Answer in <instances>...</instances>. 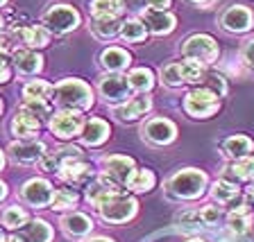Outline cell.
Wrapping results in <instances>:
<instances>
[{
  "instance_id": "1",
  "label": "cell",
  "mask_w": 254,
  "mask_h": 242,
  "mask_svg": "<svg viewBox=\"0 0 254 242\" xmlns=\"http://www.w3.org/2000/svg\"><path fill=\"white\" fill-rule=\"evenodd\" d=\"M55 102L64 111H86L93 104V93L91 86L84 84L82 79H64L55 86Z\"/></svg>"
},
{
  "instance_id": "2",
  "label": "cell",
  "mask_w": 254,
  "mask_h": 242,
  "mask_svg": "<svg viewBox=\"0 0 254 242\" xmlns=\"http://www.w3.org/2000/svg\"><path fill=\"white\" fill-rule=\"evenodd\" d=\"M206 188V174L195 168H186L175 172L168 181H166V190L173 199H197L204 195Z\"/></svg>"
},
{
  "instance_id": "3",
  "label": "cell",
  "mask_w": 254,
  "mask_h": 242,
  "mask_svg": "<svg viewBox=\"0 0 254 242\" xmlns=\"http://www.w3.org/2000/svg\"><path fill=\"white\" fill-rule=\"evenodd\" d=\"M136 199L134 197H127L125 193H118V195H111L109 199H105L98 206V213L105 222L109 224H125L136 215Z\"/></svg>"
},
{
  "instance_id": "4",
  "label": "cell",
  "mask_w": 254,
  "mask_h": 242,
  "mask_svg": "<svg viewBox=\"0 0 254 242\" xmlns=\"http://www.w3.org/2000/svg\"><path fill=\"white\" fill-rule=\"evenodd\" d=\"M182 54L184 59H193V61H200L202 66H209L218 59V43L209 34H193L184 41Z\"/></svg>"
},
{
  "instance_id": "5",
  "label": "cell",
  "mask_w": 254,
  "mask_h": 242,
  "mask_svg": "<svg viewBox=\"0 0 254 242\" xmlns=\"http://www.w3.org/2000/svg\"><path fill=\"white\" fill-rule=\"evenodd\" d=\"M218 106H220L218 95L213 93L211 89H206V86H200V89L190 91V93L186 95V100H184V111L193 118L213 116V113L218 111Z\"/></svg>"
},
{
  "instance_id": "6",
  "label": "cell",
  "mask_w": 254,
  "mask_h": 242,
  "mask_svg": "<svg viewBox=\"0 0 254 242\" xmlns=\"http://www.w3.org/2000/svg\"><path fill=\"white\" fill-rule=\"evenodd\" d=\"M43 25L57 34H64L79 25V14L68 5H53L43 14Z\"/></svg>"
},
{
  "instance_id": "7",
  "label": "cell",
  "mask_w": 254,
  "mask_h": 242,
  "mask_svg": "<svg viewBox=\"0 0 254 242\" xmlns=\"http://www.w3.org/2000/svg\"><path fill=\"white\" fill-rule=\"evenodd\" d=\"M53 195H55V190L50 186V181H46V179H30L21 188V199L25 204H30L32 208H46V206H50L53 204Z\"/></svg>"
},
{
  "instance_id": "8",
  "label": "cell",
  "mask_w": 254,
  "mask_h": 242,
  "mask_svg": "<svg viewBox=\"0 0 254 242\" xmlns=\"http://www.w3.org/2000/svg\"><path fill=\"white\" fill-rule=\"evenodd\" d=\"M143 138L152 145H168L177 136V127L168 120V118H152L141 127Z\"/></svg>"
},
{
  "instance_id": "9",
  "label": "cell",
  "mask_w": 254,
  "mask_h": 242,
  "mask_svg": "<svg viewBox=\"0 0 254 242\" xmlns=\"http://www.w3.org/2000/svg\"><path fill=\"white\" fill-rule=\"evenodd\" d=\"M50 129L57 138H73L82 134V116L77 111H57L50 120Z\"/></svg>"
},
{
  "instance_id": "10",
  "label": "cell",
  "mask_w": 254,
  "mask_h": 242,
  "mask_svg": "<svg viewBox=\"0 0 254 242\" xmlns=\"http://www.w3.org/2000/svg\"><path fill=\"white\" fill-rule=\"evenodd\" d=\"M75 158H82V149L75 147V145H64V147H57L53 152H46L41 158H39V168L43 172H55V170H62L68 161H75Z\"/></svg>"
},
{
  "instance_id": "11",
  "label": "cell",
  "mask_w": 254,
  "mask_h": 242,
  "mask_svg": "<svg viewBox=\"0 0 254 242\" xmlns=\"http://www.w3.org/2000/svg\"><path fill=\"white\" fill-rule=\"evenodd\" d=\"M98 89H100L102 97H105L107 102H123V100H127V95H129V82H127V77H123L121 73H109V75H105V77H100Z\"/></svg>"
},
{
  "instance_id": "12",
  "label": "cell",
  "mask_w": 254,
  "mask_h": 242,
  "mask_svg": "<svg viewBox=\"0 0 254 242\" xmlns=\"http://www.w3.org/2000/svg\"><path fill=\"white\" fill-rule=\"evenodd\" d=\"M7 152L14 163H34L46 154V145L41 141H16L7 147Z\"/></svg>"
},
{
  "instance_id": "13",
  "label": "cell",
  "mask_w": 254,
  "mask_h": 242,
  "mask_svg": "<svg viewBox=\"0 0 254 242\" xmlns=\"http://www.w3.org/2000/svg\"><path fill=\"white\" fill-rule=\"evenodd\" d=\"M134 174V161L129 156H107L105 158V177H109L111 181L121 188H125L129 177Z\"/></svg>"
},
{
  "instance_id": "14",
  "label": "cell",
  "mask_w": 254,
  "mask_h": 242,
  "mask_svg": "<svg viewBox=\"0 0 254 242\" xmlns=\"http://www.w3.org/2000/svg\"><path fill=\"white\" fill-rule=\"evenodd\" d=\"M55 236L53 227L46 220H27V224H23L18 231H14L16 242H50Z\"/></svg>"
},
{
  "instance_id": "15",
  "label": "cell",
  "mask_w": 254,
  "mask_h": 242,
  "mask_svg": "<svg viewBox=\"0 0 254 242\" xmlns=\"http://www.w3.org/2000/svg\"><path fill=\"white\" fill-rule=\"evenodd\" d=\"M39 127H41V120H39L30 109L21 106V109L16 111L14 120H11V134H14L18 141H32V138L37 136Z\"/></svg>"
},
{
  "instance_id": "16",
  "label": "cell",
  "mask_w": 254,
  "mask_h": 242,
  "mask_svg": "<svg viewBox=\"0 0 254 242\" xmlns=\"http://www.w3.org/2000/svg\"><path fill=\"white\" fill-rule=\"evenodd\" d=\"M220 27L227 32H248L252 27V11L243 5H232L222 11Z\"/></svg>"
},
{
  "instance_id": "17",
  "label": "cell",
  "mask_w": 254,
  "mask_h": 242,
  "mask_svg": "<svg viewBox=\"0 0 254 242\" xmlns=\"http://www.w3.org/2000/svg\"><path fill=\"white\" fill-rule=\"evenodd\" d=\"M59 177L70 186H89L91 179H93V170L82 158H75V161H68L59 170Z\"/></svg>"
},
{
  "instance_id": "18",
  "label": "cell",
  "mask_w": 254,
  "mask_h": 242,
  "mask_svg": "<svg viewBox=\"0 0 254 242\" xmlns=\"http://www.w3.org/2000/svg\"><path fill=\"white\" fill-rule=\"evenodd\" d=\"M62 231L66 233L68 238H75V240H84L91 231H93V220L84 213H68V215L62 217Z\"/></svg>"
},
{
  "instance_id": "19",
  "label": "cell",
  "mask_w": 254,
  "mask_h": 242,
  "mask_svg": "<svg viewBox=\"0 0 254 242\" xmlns=\"http://www.w3.org/2000/svg\"><path fill=\"white\" fill-rule=\"evenodd\" d=\"M150 106H152V102H150L148 95H138V97H132L129 102H125V104L116 106L114 109V113H116L118 118H121L123 122H129V120H136V118L145 116L150 111Z\"/></svg>"
},
{
  "instance_id": "20",
  "label": "cell",
  "mask_w": 254,
  "mask_h": 242,
  "mask_svg": "<svg viewBox=\"0 0 254 242\" xmlns=\"http://www.w3.org/2000/svg\"><path fill=\"white\" fill-rule=\"evenodd\" d=\"M143 23H145V30H150L152 34H168L175 27V16L170 11L148 9L143 11Z\"/></svg>"
},
{
  "instance_id": "21",
  "label": "cell",
  "mask_w": 254,
  "mask_h": 242,
  "mask_svg": "<svg viewBox=\"0 0 254 242\" xmlns=\"http://www.w3.org/2000/svg\"><path fill=\"white\" fill-rule=\"evenodd\" d=\"M222 154L227 158H232V161H241V158H248L252 156V149H254V143L250 141L248 136H232L227 138V141L222 143Z\"/></svg>"
},
{
  "instance_id": "22",
  "label": "cell",
  "mask_w": 254,
  "mask_h": 242,
  "mask_svg": "<svg viewBox=\"0 0 254 242\" xmlns=\"http://www.w3.org/2000/svg\"><path fill=\"white\" fill-rule=\"evenodd\" d=\"M11 61H14L16 70H18L21 75H37L43 66V59L39 57L34 50H30V48L16 50L14 57H11Z\"/></svg>"
},
{
  "instance_id": "23",
  "label": "cell",
  "mask_w": 254,
  "mask_h": 242,
  "mask_svg": "<svg viewBox=\"0 0 254 242\" xmlns=\"http://www.w3.org/2000/svg\"><path fill=\"white\" fill-rule=\"evenodd\" d=\"M79 136H82L84 145H91V147L102 145V143L109 138V125H107L105 120H100V118H91V120L82 127V134H79Z\"/></svg>"
},
{
  "instance_id": "24",
  "label": "cell",
  "mask_w": 254,
  "mask_h": 242,
  "mask_svg": "<svg viewBox=\"0 0 254 242\" xmlns=\"http://www.w3.org/2000/svg\"><path fill=\"white\" fill-rule=\"evenodd\" d=\"M14 34L21 37V41L25 43L27 48H46L48 41H50V34H48L46 27L41 25H27V27H18L14 25Z\"/></svg>"
},
{
  "instance_id": "25",
  "label": "cell",
  "mask_w": 254,
  "mask_h": 242,
  "mask_svg": "<svg viewBox=\"0 0 254 242\" xmlns=\"http://www.w3.org/2000/svg\"><path fill=\"white\" fill-rule=\"evenodd\" d=\"M100 63L102 68H107L109 73H121V70H125L132 63V57L123 48H107L105 52L100 54Z\"/></svg>"
},
{
  "instance_id": "26",
  "label": "cell",
  "mask_w": 254,
  "mask_h": 242,
  "mask_svg": "<svg viewBox=\"0 0 254 242\" xmlns=\"http://www.w3.org/2000/svg\"><path fill=\"white\" fill-rule=\"evenodd\" d=\"M211 197L222 206H229L241 197V190H238V184L229 179H218L216 184L211 186Z\"/></svg>"
},
{
  "instance_id": "27",
  "label": "cell",
  "mask_w": 254,
  "mask_h": 242,
  "mask_svg": "<svg viewBox=\"0 0 254 242\" xmlns=\"http://www.w3.org/2000/svg\"><path fill=\"white\" fill-rule=\"evenodd\" d=\"M252 177H254V156H248V158H241V161H234L232 165H227L222 179H229L234 184H238V181L252 179Z\"/></svg>"
},
{
  "instance_id": "28",
  "label": "cell",
  "mask_w": 254,
  "mask_h": 242,
  "mask_svg": "<svg viewBox=\"0 0 254 242\" xmlns=\"http://www.w3.org/2000/svg\"><path fill=\"white\" fill-rule=\"evenodd\" d=\"M125 9L123 0H93L91 2V14L93 18H118Z\"/></svg>"
},
{
  "instance_id": "29",
  "label": "cell",
  "mask_w": 254,
  "mask_h": 242,
  "mask_svg": "<svg viewBox=\"0 0 254 242\" xmlns=\"http://www.w3.org/2000/svg\"><path fill=\"white\" fill-rule=\"evenodd\" d=\"M55 93V86H50L43 79H32L23 86V100H50Z\"/></svg>"
},
{
  "instance_id": "30",
  "label": "cell",
  "mask_w": 254,
  "mask_h": 242,
  "mask_svg": "<svg viewBox=\"0 0 254 242\" xmlns=\"http://www.w3.org/2000/svg\"><path fill=\"white\" fill-rule=\"evenodd\" d=\"M180 63V73L184 84H200L204 79V66L200 61H193V59H184V61H177Z\"/></svg>"
},
{
  "instance_id": "31",
  "label": "cell",
  "mask_w": 254,
  "mask_h": 242,
  "mask_svg": "<svg viewBox=\"0 0 254 242\" xmlns=\"http://www.w3.org/2000/svg\"><path fill=\"white\" fill-rule=\"evenodd\" d=\"M0 220H2V224L9 231H18L23 224H27L30 215H27L25 208H21V206H7L5 211H2V215H0Z\"/></svg>"
},
{
  "instance_id": "32",
  "label": "cell",
  "mask_w": 254,
  "mask_h": 242,
  "mask_svg": "<svg viewBox=\"0 0 254 242\" xmlns=\"http://www.w3.org/2000/svg\"><path fill=\"white\" fill-rule=\"evenodd\" d=\"M91 32H93L100 41H109V39H114L118 32H121V27H118L116 18H93Z\"/></svg>"
},
{
  "instance_id": "33",
  "label": "cell",
  "mask_w": 254,
  "mask_h": 242,
  "mask_svg": "<svg viewBox=\"0 0 254 242\" xmlns=\"http://www.w3.org/2000/svg\"><path fill=\"white\" fill-rule=\"evenodd\" d=\"M127 82H129V89L138 91V93H145L154 86V77H152V70L148 68H136L132 73L127 75Z\"/></svg>"
},
{
  "instance_id": "34",
  "label": "cell",
  "mask_w": 254,
  "mask_h": 242,
  "mask_svg": "<svg viewBox=\"0 0 254 242\" xmlns=\"http://www.w3.org/2000/svg\"><path fill=\"white\" fill-rule=\"evenodd\" d=\"M152 186H154V172L143 168V170H134V174L129 177L125 188L134 190V193H148Z\"/></svg>"
},
{
  "instance_id": "35",
  "label": "cell",
  "mask_w": 254,
  "mask_h": 242,
  "mask_svg": "<svg viewBox=\"0 0 254 242\" xmlns=\"http://www.w3.org/2000/svg\"><path fill=\"white\" fill-rule=\"evenodd\" d=\"M79 201V195L75 193V190L70 188H59L55 190V195H53V208L55 211H66V208H73V206H77Z\"/></svg>"
},
{
  "instance_id": "36",
  "label": "cell",
  "mask_w": 254,
  "mask_h": 242,
  "mask_svg": "<svg viewBox=\"0 0 254 242\" xmlns=\"http://www.w3.org/2000/svg\"><path fill=\"white\" fill-rule=\"evenodd\" d=\"M145 34H148V30H145V23L136 21V18L123 23V27H121V37L125 39V41H132V43L143 41V39H145Z\"/></svg>"
},
{
  "instance_id": "37",
  "label": "cell",
  "mask_w": 254,
  "mask_h": 242,
  "mask_svg": "<svg viewBox=\"0 0 254 242\" xmlns=\"http://www.w3.org/2000/svg\"><path fill=\"white\" fill-rule=\"evenodd\" d=\"M220 215L222 213L218 206H202V208L195 211V217H197V224H200V227H213V224H218Z\"/></svg>"
},
{
  "instance_id": "38",
  "label": "cell",
  "mask_w": 254,
  "mask_h": 242,
  "mask_svg": "<svg viewBox=\"0 0 254 242\" xmlns=\"http://www.w3.org/2000/svg\"><path fill=\"white\" fill-rule=\"evenodd\" d=\"M161 82L166 86H182L184 84V79H182V73H180V63L173 61L168 66L161 68Z\"/></svg>"
},
{
  "instance_id": "39",
  "label": "cell",
  "mask_w": 254,
  "mask_h": 242,
  "mask_svg": "<svg viewBox=\"0 0 254 242\" xmlns=\"http://www.w3.org/2000/svg\"><path fill=\"white\" fill-rule=\"evenodd\" d=\"M202 86H206V89H211L213 93L218 95V97H222V95L227 93V84H225V79L220 77V75H204V79H202Z\"/></svg>"
},
{
  "instance_id": "40",
  "label": "cell",
  "mask_w": 254,
  "mask_h": 242,
  "mask_svg": "<svg viewBox=\"0 0 254 242\" xmlns=\"http://www.w3.org/2000/svg\"><path fill=\"white\" fill-rule=\"evenodd\" d=\"M23 106L30 109L37 118H46V116H50V111H53V106H50V102L48 100H25L23 102Z\"/></svg>"
},
{
  "instance_id": "41",
  "label": "cell",
  "mask_w": 254,
  "mask_h": 242,
  "mask_svg": "<svg viewBox=\"0 0 254 242\" xmlns=\"http://www.w3.org/2000/svg\"><path fill=\"white\" fill-rule=\"evenodd\" d=\"M241 59L248 63L250 68H254V39L245 41V46L241 48Z\"/></svg>"
},
{
  "instance_id": "42",
  "label": "cell",
  "mask_w": 254,
  "mask_h": 242,
  "mask_svg": "<svg viewBox=\"0 0 254 242\" xmlns=\"http://www.w3.org/2000/svg\"><path fill=\"white\" fill-rule=\"evenodd\" d=\"M170 0H148V9L154 11H168Z\"/></svg>"
},
{
  "instance_id": "43",
  "label": "cell",
  "mask_w": 254,
  "mask_h": 242,
  "mask_svg": "<svg viewBox=\"0 0 254 242\" xmlns=\"http://www.w3.org/2000/svg\"><path fill=\"white\" fill-rule=\"evenodd\" d=\"M123 2H125L127 9H134V11H138L143 5H145V0H123Z\"/></svg>"
},
{
  "instance_id": "44",
  "label": "cell",
  "mask_w": 254,
  "mask_h": 242,
  "mask_svg": "<svg viewBox=\"0 0 254 242\" xmlns=\"http://www.w3.org/2000/svg\"><path fill=\"white\" fill-rule=\"evenodd\" d=\"M9 77H11L9 66H2V68H0V84H2V82H7Z\"/></svg>"
},
{
  "instance_id": "45",
  "label": "cell",
  "mask_w": 254,
  "mask_h": 242,
  "mask_svg": "<svg viewBox=\"0 0 254 242\" xmlns=\"http://www.w3.org/2000/svg\"><path fill=\"white\" fill-rule=\"evenodd\" d=\"M82 242H114L111 238H105V236H95V238H84Z\"/></svg>"
},
{
  "instance_id": "46",
  "label": "cell",
  "mask_w": 254,
  "mask_h": 242,
  "mask_svg": "<svg viewBox=\"0 0 254 242\" xmlns=\"http://www.w3.org/2000/svg\"><path fill=\"white\" fill-rule=\"evenodd\" d=\"M193 5H200V7H209L211 5V0H190Z\"/></svg>"
},
{
  "instance_id": "47",
  "label": "cell",
  "mask_w": 254,
  "mask_h": 242,
  "mask_svg": "<svg viewBox=\"0 0 254 242\" xmlns=\"http://www.w3.org/2000/svg\"><path fill=\"white\" fill-rule=\"evenodd\" d=\"M5 197H7V186L2 184V181H0V201L5 199Z\"/></svg>"
},
{
  "instance_id": "48",
  "label": "cell",
  "mask_w": 254,
  "mask_h": 242,
  "mask_svg": "<svg viewBox=\"0 0 254 242\" xmlns=\"http://www.w3.org/2000/svg\"><path fill=\"white\" fill-rule=\"evenodd\" d=\"M248 193H250V197H252V199H254V184L248 188Z\"/></svg>"
},
{
  "instance_id": "49",
  "label": "cell",
  "mask_w": 254,
  "mask_h": 242,
  "mask_svg": "<svg viewBox=\"0 0 254 242\" xmlns=\"http://www.w3.org/2000/svg\"><path fill=\"white\" fill-rule=\"evenodd\" d=\"M186 242H206V240H202V238H190V240H186Z\"/></svg>"
},
{
  "instance_id": "50",
  "label": "cell",
  "mask_w": 254,
  "mask_h": 242,
  "mask_svg": "<svg viewBox=\"0 0 254 242\" xmlns=\"http://www.w3.org/2000/svg\"><path fill=\"white\" fill-rule=\"evenodd\" d=\"M2 165H5V156H2V152H0V170H2Z\"/></svg>"
},
{
  "instance_id": "51",
  "label": "cell",
  "mask_w": 254,
  "mask_h": 242,
  "mask_svg": "<svg viewBox=\"0 0 254 242\" xmlns=\"http://www.w3.org/2000/svg\"><path fill=\"white\" fill-rule=\"evenodd\" d=\"M5 240H7V238H5V233L0 231V242H5Z\"/></svg>"
},
{
  "instance_id": "52",
  "label": "cell",
  "mask_w": 254,
  "mask_h": 242,
  "mask_svg": "<svg viewBox=\"0 0 254 242\" xmlns=\"http://www.w3.org/2000/svg\"><path fill=\"white\" fill-rule=\"evenodd\" d=\"M2 25H5V23H2V16H0V30H2Z\"/></svg>"
},
{
  "instance_id": "53",
  "label": "cell",
  "mask_w": 254,
  "mask_h": 242,
  "mask_svg": "<svg viewBox=\"0 0 254 242\" xmlns=\"http://www.w3.org/2000/svg\"><path fill=\"white\" fill-rule=\"evenodd\" d=\"M5 242H16V240H14V238H7V240H5Z\"/></svg>"
},
{
  "instance_id": "54",
  "label": "cell",
  "mask_w": 254,
  "mask_h": 242,
  "mask_svg": "<svg viewBox=\"0 0 254 242\" xmlns=\"http://www.w3.org/2000/svg\"><path fill=\"white\" fill-rule=\"evenodd\" d=\"M220 242H236V240H220Z\"/></svg>"
},
{
  "instance_id": "55",
  "label": "cell",
  "mask_w": 254,
  "mask_h": 242,
  "mask_svg": "<svg viewBox=\"0 0 254 242\" xmlns=\"http://www.w3.org/2000/svg\"><path fill=\"white\" fill-rule=\"evenodd\" d=\"M5 2H7V0H0V5H5Z\"/></svg>"
},
{
  "instance_id": "56",
  "label": "cell",
  "mask_w": 254,
  "mask_h": 242,
  "mask_svg": "<svg viewBox=\"0 0 254 242\" xmlns=\"http://www.w3.org/2000/svg\"><path fill=\"white\" fill-rule=\"evenodd\" d=\"M0 111H2V102H0Z\"/></svg>"
}]
</instances>
